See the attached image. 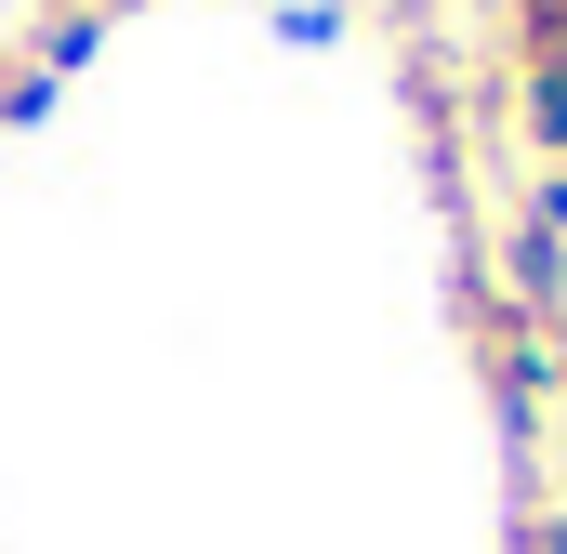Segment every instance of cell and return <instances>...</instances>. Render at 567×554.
I'll list each match as a JSON object with an SVG mask.
<instances>
[]
</instances>
